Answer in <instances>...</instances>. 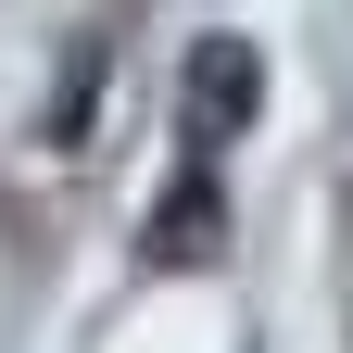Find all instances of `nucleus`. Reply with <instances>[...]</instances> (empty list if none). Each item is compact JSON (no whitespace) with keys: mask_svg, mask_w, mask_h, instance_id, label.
I'll list each match as a JSON object with an SVG mask.
<instances>
[{"mask_svg":"<svg viewBox=\"0 0 353 353\" xmlns=\"http://www.w3.org/2000/svg\"><path fill=\"white\" fill-rule=\"evenodd\" d=\"M214 240H228V202H214V176H176V190L152 202V265H214Z\"/></svg>","mask_w":353,"mask_h":353,"instance_id":"nucleus-2","label":"nucleus"},{"mask_svg":"<svg viewBox=\"0 0 353 353\" xmlns=\"http://www.w3.org/2000/svg\"><path fill=\"white\" fill-rule=\"evenodd\" d=\"M252 101H265V63H252V38H202L190 51V114L228 139V126H252Z\"/></svg>","mask_w":353,"mask_h":353,"instance_id":"nucleus-1","label":"nucleus"}]
</instances>
